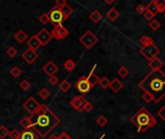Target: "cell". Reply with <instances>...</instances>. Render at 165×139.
<instances>
[{
    "label": "cell",
    "mask_w": 165,
    "mask_h": 139,
    "mask_svg": "<svg viewBox=\"0 0 165 139\" xmlns=\"http://www.w3.org/2000/svg\"><path fill=\"white\" fill-rule=\"evenodd\" d=\"M29 128L38 135L45 138L60 124V118L46 104H42V108L34 115H30Z\"/></svg>",
    "instance_id": "6da1fadb"
},
{
    "label": "cell",
    "mask_w": 165,
    "mask_h": 139,
    "mask_svg": "<svg viewBox=\"0 0 165 139\" xmlns=\"http://www.w3.org/2000/svg\"><path fill=\"white\" fill-rule=\"evenodd\" d=\"M147 11H149L150 13H152L153 15H156L158 13V7H156V4H155V1H151L150 3H149L147 6Z\"/></svg>",
    "instance_id": "484cf974"
},
{
    "label": "cell",
    "mask_w": 165,
    "mask_h": 139,
    "mask_svg": "<svg viewBox=\"0 0 165 139\" xmlns=\"http://www.w3.org/2000/svg\"><path fill=\"white\" fill-rule=\"evenodd\" d=\"M67 4V2H66V0H57L56 1V7H57V8H62L63 6H65Z\"/></svg>",
    "instance_id": "bcb514c9"
},
{
    "label": "cell",
    "mask_w": 165,
    "mask_h": 139,
    "mask_svg": "<svg viewBox=\"0 0 165 139\" xmlns=\"http://www.w3.org/2000/svg\"><path fill=\"white\" fill-rule=\"evenodd\" d=\"M149 66L152 69V71H158V70H161V68L163 67V61L158 57H155L153 60H151L149 62Z\"/></svg>",
    "instance_id": "2e32d148"
},
{
    "label": "cell",
    "mask_w": 165,
    "mask_h": 139,
    "mask_svg": "<svg viewBox=\"0 0 165 139\" xmlns=\"http://www.w3.org/2000/svg\"><path fill=\"white\" fill-rule=\"evenodd\" d=\"M9 135V130L5 126H0V139H4Z\"/></svg>",
    "instance_id": "74e56055"
},
{
    "label": "cell",
    "mask_w": 165,
    "mask_h": 139,
    "mask_svg": "<svg viewBox=\"0 0 165 139\" xmlns=\"http://www.w3.org/2000/svg\"><path fill=\"white\" fill-rule=\"evenodd\" d=\"M110 89L112 90L114 93H117L120 91V90L123 87V84L121 83V81L117 78H114L111 82H110V85H109Z\"/></svg>",
    "instance_id": "ac0fdd59"
},
{
    "label": "cell",
    "mask_w": 165,
    "mask_h": 139,
    "mask_svg": "<svg viewBox=\"0 0 165 139\" xmlns=\"http://www.w3.org/2000/svg\"><path fill=\"white\" fill-rule=\"evenodd\" d=\"M158 116L161 118L163 121H165V105L162 106V107L158 111Z\"/></svg>",
    "instance_id": "7bdbcfd3"
},
{
    "label": "cell",
    "mask_w": 165,
    "mask_h": 139,
    "mask_svg": "<svg viewBox=\"0 0 165 139\" xmlns=\"http://www.w3.org/2000/svg\"><path fill=\"white\" fill-rule=\"evenodd\" d=\"M130 121L133 125L137 127L139 132H145L149 128H154L156 125V119L146 107H141L139 111L130 118Z\"/></svg>",
    "instance_id": "3957f363"
},
{
    "label": "cell",
    "mask_w": 165,
    "mask_h": 139,
    "mask_svg": "<svg viewBox=\"0 0 165 139\" xmlns=\"http://www.w3.org/2000/svg\"><path fill=\"white\" fill-rule=\"evenodd\" d=\"M86 102H88V101H86V99L84 96H77V97H74L73 99L71 100L70 104H71V106L75 110L79 111V112H82L84 105L86 103Z\"/></svg>",
    "instance_id": "8fae6325"
},
{
    "label": "cell",
    "mask_w": 165,
    "mask_h": 139,
    "mask_svg": "<svg viewBox=\"0 0 165 139\" xmlns=\"http://www.w3.org/2000/svg\"><path fill=\"white\" fill-rule=\"evenodd\" d=\"M107 123H108V120H107V118H106L105 116H103V115L98 116V118L96 119V124H97L99 127H101V128H104V127L107 125Z\"/></svg>",
    "instance_id": "f546056e"
},
{
    "label": "cell",
    "mask_w": 165,
    "mask_h": 139,
    "mask_svg": "<svg viewBox=\"0 0 165 139\" xmlns=\"http://www.w3.org/2000/svg\"><path fill=\"white\" fill-rule=\"evenodd\" d=\"M58 88H59L60 91H62L63 93H66L68 90L71 88V84H70V82H69L68 80L63 79V80H62L61 82L58 84Z\"/></svg>",
    "instance_id": "cb8c5ba5"
},
{
    "label": "cell",
    "mask_w": 165,
    "mask_h": 139,
    "mask_svg": "<svg viewBox=\"0 0 165 139\" xmlns=\"http://www.w3.org/2000/svg\"><path fill=\"white\" fill-rule=\"evenodd\" d=\"M10 75L14 77V78H18L21 75V70L17 67V66H14L11 70H10Z\"/></svg>",
    "instance_id": "f1b7e54d"
},
{
    "label": "cell",
    "mask_w": 165,
    "mask_h": 139,
    "mask_svg": "<svg viewBox=\"0 0 165 139\" xmlns=\"http://www.w3.org/2000/svg\"><path fill=\"white\" fill-rule=\"evenodd\" d=\"M35 36L38 39L39 42H40V44H41L42 46H47V45H48L51 42V40L53 39L52 35H51V32L48 31L46 28H42Z\"/></svg>",
    "instance_id": "9c48e42d"
},
{
    "label": "cell",
    "mask_w": 165,
    "mask_h": 139,
    "mask_svg": "<svg viewBox=\"0 0 165 139\" xmlns=\"http://www.w3.org/2000/svg\"><path fill=\"white\" fill-rule=\"evenodd\" d=\"M20 125L23 128V129H26V128H29V126H30V121H29V117L28 116H25V118H22L20 122Z\"/></svg>",
    "instance_id": "d6a6232c"
},
{
    "label": "cell",
    "mask_w": 165,
    "mask_h": 139,
    "mask_svg": "<svg viewBox=\"0 0 165 139\" xmlns=\"http://www.w3.org/2000/svg\"><path fill=\"white\" fill-rule=\"evenodd\" d=\"M19 139H38V135L33 132L32 129L26 128L21 132V135Z\"/></svg>",
    "instance_id": "9a60e30c"
},
{
    "label": "cell",
    "mask_w": 165,
    "mask_h": 139,
    "mask_svg": "<svg viewBox=\"0 0 165 139\" xmlns=\"http://www.w3.org/2000/svg\"><path fill=\"white\" fill-rule=\"evenodd\" d=\"M14 37H15V40L20 44L25 43V41L27 40V34L23 30H19L17 33L15 34Z\"/></svg>",
    "instance_id": "ffe728a7"
},
{
    "label": "cell",
    "mask_w": 165,
    "mask_h": 139,
    "mask_svg": "<svg viewBox=\"0 0 165 139\" xmlns=\"http://www.w3.org/2000/svg\"><path fill=\"white\" fill-rule=\"evenodd\" d=\"M140 44L142 45L143 46H151L154 45V41L151 37L149 36H142L140 38Z\"/></svg>",
    "instance_id": "d4e9b609"
},
{
    "label": "cell",
    "mask_w": 165,
    "mask_h": 139,
    "mask_svg": "<svg viewBox=\"0 0 165 139\" xmlns=\"http://www.w3.org/2000/svg\"><path fill=\"white\" fill-rule=\"evenodd\" d=\"M38 56L39 55H38L37 51L30 50V48H27V50H25L21 53V58L29 65L33 64L36 61V59L38 58Z\"/></svg>",
    "instance_id": "7c38bea8"
},
{
    "label": "cell",
    "mask_w": 165,
    "mask_h": 139,
    "mask_svg": "<svg viewBox=\"0 0 165 139\" xmlns=\"http://www.w3.org/2000/svg\"><path fill=\"white\" fill-rule=\"evenodd\" d=\"M119 17H120V13L116 8H111L107 13V18L111 21H115Z\"/></svg>",
    "instance_id": "44dd1931"
},
{
    "label": "cell",
    "mask_w": 165,
    "mask_h": 139,
    "mask_svg": "<svg viewBox=\"0 0 165 139\" xmlns=\"http://www.w3.org/2000/svg\"><path fill=\"white\" fill-rule=\"evenodd\" d=\"M60 11L62 14V17H63V20H66L73 13V8L71 6H69L68 4H66L65 6L60 8Z\"/></svg>",
    "instance_id": "d6986e66"
},
{
    "label": "cell",
    "mask_w": 165,
    "mask_h": 139,
    "mask_svg": "<svg viewBox=\"0 0 165 139\" xmlns=\"http://www.w3.org/2000/svg\"><path fill=\"white\" fill-rule=\"evenodd\" d=\"M27 46H28V48H30V50H35V51L40 46H42L35 35L27 40Z\"/></svg>",
    "instance_id": "e0dca14e"
},
{
    "label": "cell",
    "mask_w": 165,
    "mask_h": 139,
    "mask_svg": "<svg viewBox=\"0 0 165 139\" xmlns=\"http://www.w3.org/2000/svg\"><path fill=\"white\" fill-rule=\"evenodd\" d=\"M51 35L53 39L60 41V40H64L69 35V31L66 27L63 26V24L60 23L58 25L53 27V31L51 32Z\"/></svg>",
    "instance_id": "52a82bcc"
},
{
    "label": "cell",
    "mask_w": 165,
    "mask_h": 139,
    "mask_svg": "<svg viewBox=\"0 0 165 139\" xmlns=\"http://www.w3.org/2000/svg\"><path fill=\"white\" fill-rule=\"evenodd\" d=\"M146 11H147V8H146V6L143 5V4L138 5L137 8H136V12H137L138 14H141V15H143Z\"/></svg>",
    "instance_id": "60d3db41"
},
{
    "label": "cell",
    "mask_w": 165,
    "mask_h": 139,
    "mask_svg": "<svg viewBox=\"0 0 165 139\" xmlns=\"http://www.w3.org/2000/svg\"><path fill=\"white\" fill-rule=\"evenodd\" d=\"M76 88L77 90L79 91L80 93H82L83 95H85V94H88L89 92V90L91 89L89 82H88V80H86V77L85 76H81L79 79L77 80V82H76Z\"/></svg>",
    "instance_id": "30bf717a"
},
{
    "label": "cell",
    "mask_w": 165,
    "mask_h": 139,
    "mask_svg": "<svg viewBox=\"0 0 165 139\" xmlns=\"http://www.w3.org/2000/svg\"><path fill=\"white\" fill-rule=\"evenodd\" d=\"M38 96L41 98V99L43 100H47L48 98L51 96V92H50V90L49 89H47V88H42L40 91H39L38 93Z\"/></svg>",
    "instance_id": "4316f807"
},
{
    "label": "cell",
    "mask_w": 165,
    "mask_h": 139,
    "mask_svg": "<svg viewBox=\"0 0 165 139\" xmlns=\"http://www.w3.org/2000/svg\"><path fill=\"white\" fill-rule=\"evenodd\" d=\"M48 17L50 19V22H52L54 26L58 25L62 21H63V17H62V14L59 8L54 6L53 8L50 10L48 13Z\"/></svg>",
    "instance_id": "ba28073f"
},
{
    "label": "cell",
    "mask_w": 165,
    "mask_h": 139,
    "mask_svg": "<svg viewBox=\"0 0 165 139\" xmlns=\"http://www.w3.org/2000/svg\"><path fill=\"white\" fill-rule=\"evenodd\" d=\"M164 18H165V13H164Z\"/></svg>",
    "instance_id": "f907efd6"
},
{
    "label": "cell",
    "mask_w": 165,
    "mask_h": 139,
    "mask_svg": "<svg viewBox=\"0 0 165 139\" xmlns=\"http://www.w3.org/2000/svg\"><path fill=\"white\" fill-rule=\"evenodd\" d=\"M155 4H156V7H158V13L165 12V0H156Z\"/></svg>",
    "instance_id": "1f68e13d"
},
{
    "label": "cell",
    "mask_w": 165,
    "mask_h": 139,
    "mask_svg": "<svg viewBox=\"0 0 165 139\" xmlns=\"http://www.w3.org/2000/svg\"><path fill=\"white\" fill-rule=\"evenodd\" d=\"M49 139H57V135L53 134V135H51V136L49 137Z\"/></svg>",
    "instance_id": "681fc988"
},
{
    "label": "cell",
    "mask_w": 165,
    "mask_h": 139,
    "mask_svg": "<svg viewBox=\"0 0 165 139\" xmlns=\"http://www.w3.org/2000/svg\"><path fill=\"white\" fill-rule=\"evenodd\" d=\"M98 42V37L93 34L91 31L88 30L84 35L80 38V43L86 48V50H91Z\"/></svg>",
    "instance_id": "277c9868"
},
{
    "label": "cell",
    "mask_w": 165,
    "mask_h": 139,
    "mask_svg": "<svg viewBox=\"0 0 165 139\" xmlns=\"http://www.w3.org/2000/svg\"><path fill=\"white\" fill-rule=\"evenodd\" d=\"M128 73H129V71H128V69L126 68V67H124V66H122V67H121L120 69H119V71H117V75H119L121 77H122V78H125L127 76H128Z\"/></svg>",
    "instance_id": "4dcf8cb0"
},
{
    "label": "cell",
    "mask_w": 165,
    "mask_h": 139,
    "mask_svg": "<svg viewBox=\"0 0 165 139\" xmlns=\"http://www.w3.org/2000/svg\"><path fill=\"white\" fill-rule=\"evenodd\" d=\"M63 67L67 72H72L76 68V63L72 59H67L63 64Z\"/></svg>",
    "instance_id": "603a6c76"
},
{
    "label": "cell",
    "mask_w": 165,
    "mask_h": 139,
    "mask_svg": "<svg viewBox=\"0 0 165 139\" xmlns=\"http://www.w3.org/2000/svg\"><path fill=\"white\" fill-rule=\"evenodd\" d=\"M31 84L28 80L26 79H23L22 81H21V83H20V87L23 90V91H27V90H29Z\"/></svg>",
    "instance_id": "f35d334b"
},
{
    "label": "cell",
    "mask_w": 165,
    "mask_h": 139,
    "mask_svg": "<svg viewBox=\"0 0 165 139\" xmlns=\"http://www.w3.org/2000/svg\"><path fill=\"white\" fill-rule=\"evenodd\" d=\"M49 83L52 85H57L58 83V78L56 76H49Z\"/></svg>",
    "instance_id": "f6af8a7d"
},
{
    "label": "cell",
    "mask_w": 165,
    "mask_h": 139,
    "mask_svg": "<svg viewBox=\"0 0 165 139\" xmlns=\"http://www.w3.org/2000/svg\"><path fill=\"white\" fill-rule=\"evenodd\" d=\"M143 15H144V18H145L148 21H152V20H154V18L155 17L154 15H153L152 13H150L149 11H146Z\"/></svg>",
    "instance_id": "b9f144b4"
},
{
    "label": "cell",
    "mask_w": 165,
    "mask_h": 139,
    "mask_svg": "<svg viewBox=\"0 0 165 139\" xmlns=\"http://www.w3.org/2000/svg\"><path fill=\"white\" fill-rule=\"evenodd\" d=\"M149 26H150L151 29H153L154 31H156L159 27H160V23L158 20H153L152 21H150V23H149Z\"/></svg>",
    "instance_id": "8d00e7d4"
},
{
    "label": "cell",
    "mask_w": 165,
    "mask_h": 139,
    "mask_svg": "<svg viewBox=\"0 0 165 139\" xmlns=\"http://www.w3.org/2000/svg\"><path fill=\"white\" fill-rule=\"evenodd\" d=\"M114 2H115L114 0H110V1H108V0H107V1H105L106 4H112V3H114Z\"/></svg>",
    "instance_id": "c3c4849f"
},
{
    "label": "cell",
    "mask_w": 165,
    "mask_h": 139,
    "mask_svg": "<svg viewBox=\"0 0 165 139\" xmlns=\"http://www.w3.org/2000/svg\"><path fill=\"white\" fill-rule=\"evenodd\" d=\"M92 108H93V105H92L90 102H86V103L84 105V107H83V111H85V112H89V111H91V110H92Z\"/></svg>",
    "instance_id": "ee69618b"
},
{
    "label": "cell",
    "mask_w": 165,
    "mask_h": 139,
    "mask_svg": "<svg viewBox=\"0 0 165 139\" xmlns=\"http://www.w3.org/2000/svg\"><path fill=\"white\" fill-rule=\"evenodd\" d=\"M22 107L25 108L30 115H34L38 113L42 108V104L39 103L33 97H29L25 102L22 103Z\"/></svg>",
    "instance_id": "5b68a950"
},
{
    "label": "cell",
    "mask_w": 165,
    "mask_h": 139,
    "mask_svg": "<svg viewBox=\"0 0 165 139\" xmlns=\"http://www.w3.org/2000/svg\"><path fill=\"white\" fill-rule=\"evenodd\" d=\"M89 19L94 23H98L102 20V14L98 10H94L89 14Z\"/></svg>",
    "instance_id": "7402d4cb"
},
{
    "label": "cell",
    "mask_w": 165,
    "mask_h": 139,
    "mask_svg": "<svg viewBox=\"0 0 165 139\" xmlns=\"http://www.w3.org/2000/svg\"><path fill=\"white\" fill-rule=\"evenodd\" d=\"M142 99L145 102L150 103L152 102H154V97L152 94H150L149 92H144V94L142 95Z\"/></svg>",
    "instance_id": "836d02e7"
},
{
    "label": "cell",
    "mask_w": 165,
    "mask_h": 139,
    "mask_svg": "<svg viewBox=\"0 0 165 139\" xmlns=\"http://www.w3.org/2000/svg\"><path fill=\"white\" fill-rule=\"evenodd\" d=\"M159 52H160L159 48L154 44L151 45V46H143L140 50V53L142 54L149 62L153 60L154 58H155V57H158Z\"/></svg>",
    "instance_id": "8992f818"
},
{
    "label": "cell",
    "mask_w": 165,
    "mask_h": 139,
    "mask_svg": "<svg viewBox=\"0 0 165 139\" xmlns=\"http://www.w3.org/2000/svg\"><path fill=\"white\" fill-rule=\"evenodd\" d=\"M39 21H40L42 24H44V25H46V24H48L50 22V19L48 17V14L47 13H43L40 17H39Z\"/></svg>",
    "instance_id": "e575fe53"
},
{
    "label": "cell",
    "mask_w": 165,
    "mask_h": 139,
    "mask_svg": "<svg viewBox=\"0 0 165 139\" xmlns=\"http://www.w3.org/2000/svg\"><path fill=\"white\" fill-rule=\"evenodd\" d=\"M57 139H73V138L70 137L65 132H62L58 136H57Z\"/></svg>",
    "instance_id": "7dc6e473"
},
{
    "label": "cell",
    "mask_w": 165,
    "mask_h": 139,
    "mask_svg": "<svg viewBox=\"0 0 165 139\" xmlns=\"http://www.w3.org/2000/svg\"><path fill=\"white\" fill-rule=\"evenodd\" d=\"M96 67H97V65L95 64V65L93 66V68L91 69V72H89V76H86V80H88V82H89L90 88H93L95 85H97L98 82H99V79H100L99 76H96L95 73H94V71H95Z\"/></svg>",
    "instance_id": "5bb4252c"
},
{
    "label": "cell",
    "mask_w": 165,
    "mask_h": 139,
    "mask_svg": "<svg viewBox=\"0 0 165 139\" xmlns=\"http://www.w3.org/2000/svg\"><path fill=\"white\" fill-rule=\"evenodd\" d=\"M20 135H21V132H20V130H18V129H16V128L12 129L11 132H9V137L11 139H19Z\"/></svg>",
    "instance_id": "ab89813d"
},
{
    "label": "cell",
    "mask_w": 165,
    "mask_h": 139,
    "mask_svg": "<svg viewBox=\"0 0 165 139\" xmlns=\"http://www.w3.org/2000/svg\"><path fill=\"white\" fill-rule=\"evenodd\" d=\"M98 84L100 85V87L102 88V89H107L108 87H109V85H110V80H109V78L108 77H106V76H103L102 78H100L99 79V82H98Z\"/></svg>",
    "instance_id": "83f0119b"
},
{
    "label": "cell",
    "mask_w": 165,
    "mask_h": 139,
    "mask_svg": "<svg viewBox=\"0 0 165 139\" xmlns=\"http://www.w3.org/2000/svg\"><path fill=\"white\" fill-rule=\"evenodd\" d=\"M6 54H7L8 56H9V57H11V58H14V57L17 56V54H18V50H16V48H15L14 46H10V47L6 50Z\"/></svg>",
    "instance_id": "d590c367"
},
{
    "label": "cell",
    "mask_w": 165,
    "mask_h": 139,
    "mask_svg": "<svg viewBox=\"0 0 165 139\" xmlns=\"http://www.w3.org/2000/svg\"><path fill=\"white\" fill-rule=\"evenodd\" d=\"M42 70L48 76H52L56 75V72L58 71V67L53 61H49L42 67Z\"/></svg>",
    "instance_id": "4fadbf2b"
},
{
    "label": "cell",
    "mask_w": 165,
    "mask_h": 139,
    "mask_svg": "<svg viewBox=\"0 0 165 139\" xmlns=\"http://www.w3.org/2000/svg\"><path fill=\"white\" fill-rule=\"evenodd\" d=\"M139 87L152 94L154 102H158L165 97V73L161 70L152 71L140 81Z\"/></svg>",
    "instance_id": "7a4b0ae2"
}]
</instances>
